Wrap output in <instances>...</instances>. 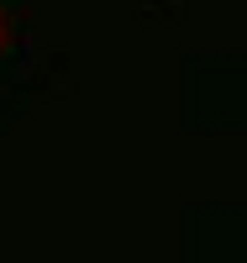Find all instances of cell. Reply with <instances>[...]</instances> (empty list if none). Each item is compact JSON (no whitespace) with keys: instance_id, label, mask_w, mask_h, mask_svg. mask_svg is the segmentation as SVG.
<instances>
[{"instance_id":"1","label":"cell","mask_w":247,"mask_h":263,"mask_svg":"<svg viewBox=\"0 0 247 263\" xmlns=\"http://www.w3.org/2000/svg\"><path fill=\"white\" fill-rule=\"evenodd\" d=\"M0 37H6V21H0Z\"/></svg>"}]
</instances>
